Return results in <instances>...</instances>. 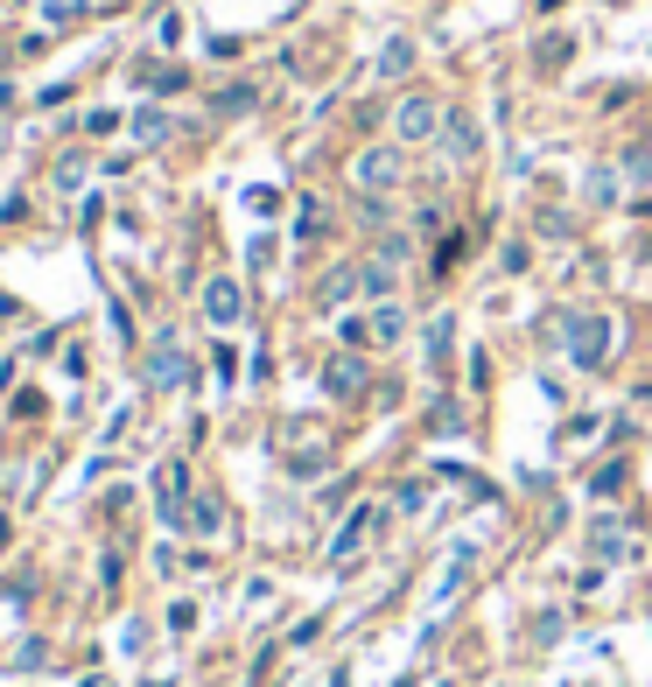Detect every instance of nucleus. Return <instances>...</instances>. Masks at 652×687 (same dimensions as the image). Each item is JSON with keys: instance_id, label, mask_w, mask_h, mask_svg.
Listing matches in <instances>:
<instances>
[{"instance_id": "nucleus-28", "label": "nucleus", "mask_w": 652, "mask_h": 687, "mask_svg": "<svg viewBox=\"0 0 652 687\" xmlns=\"http://www.w3.org/2000/svg\"><path fill=\"white\" fill-rule=\"evenodd\" d=\"M78 176H85V155H64V162H56V183H64V189L78 183Z\"/></svg>"}, {"instance_id": "nucleus-19", "label": "nucleus", "mask_w": 652, "mask_h": 687, "mask_svg": "<svg viewBox=\"0 0 652 687\" xmlns=\"http://www.w3.org/2000/svg\"><path fill=\"white\" fill-rule=\"evenodd\" d=\"M618 176H624L631 189H645V183H652V148H624V155H618Z\"/></svg>"}, {"instance_id": "nucleus-31", "label": "nucleus", "mask_w": 652, "mask_h": 687, "mask_svg": "<svg viewBox=\"0 0 652 687\" xmlns=\"http://www.w3.org/2000/svg\"><path fill=\"white\" fill-rule=\"evenodd\" d=\"M0 8H8V0H0Z\"/></svg>"}, {"instance_id": "nucleus-27", "label": "nucleus", "mask_w": 652, "mask_h": 687, "mask_svg": "<svg viewBox=\"0 0 652 687\" xmlns=\"http://www.w3.org/2000/svg\"><path fill=\"white\" fill-rule=\"evenodd\" d=\"M393 505H400V512H421V505H428V484H400Z\"/></svg>"}, {"instance_id": "nucleus-15", "label": "nucleus", "mask_w": 652, "mask_h": 687, "mask_svg": "<svg viewBox=\"0 0 652 687\" xmlns=\"http://www.w3.org/2000/svg\"><path fill=\"white\" fill-rule=\"evenodd\" d=\"M379 78H408V70H414V35H393V43L387 50H379Z\"/></svg>"}, {"instance_id": "nucleus-1", "label": "nucleus", "mask_w": 652, "mask_h": 687, "mask_svg": "<svg viewBox=\"0 0 652 687\" xmlns=\"http://www.w3.org/2000/svg\"><path fill=\"white\" fill-rule=\"evenodd\" d=\"M408 183V148L400 141H372L351 155V189L358 197H393V189Z\"/></svg>"}, {"instance_id": "nucleus-17", "label": "nucleus", "mask_w": 652, "mask_h": 687, "mask_svg": "<svg viewBox=\"0 0 652 687\" xmlns=\"http://www.w3.org/2000/svg\"><path fill=\"white\" fill-rule=\"evenodd\" d=\"M449 344H456V316H435L428 330H421V351H428V366H443Z\"/></svg>"}, {"instance_id": "nucleus-21", "label": "nucleus", "mask_w": 652, "mask_h": 687, "mask_svg": "<svg viewBox=\"0 0 652 687\" xmlns=\"http://www.w3.org/2000/svg\"><path fill=\"white\" fill-rule=\"evenodd\" d=\"M210 106H218V112H253V106H260V91H253V85H225Z\"/></svg>"}, {"instance_id": "nucleus-20", "label": "nucleus", "mask_w": 652, "mask_h": 687, "mask_svg": "<svg viewBox=\"0 0 652 687\" xmlns=\"http://www.w3.org/2000/svg\"><path fill=\"white\" fill-rule=\"evenodd\" d=\"M133 78H141L148 91H183V85H189V78H183L176 64H141V70H133Z\"/></svg>"}, {"instance_id": "nucleus-24", "label": "nucleus", "mask_w": 652, "mask_h": 687, "mask_svg": "<svg viewBox=\"0 0 652 687\" xmlns=\"http://www.w3.org/2000/svg\"><path fill=\"white\" fill-rule=\"evenodd\" d=\"M323 464H330V449H302V456H287V470H295V477H323Z\"/></svg>"}, {"instance_id": "nucleus-7", "label": "nucleus", "mask_w": 652, "mask_h": 687, "mask_svg": "<svg viewBox=\"0 0 652 687\" xmlns=\"http://www.w3.org/2000/svg\"><path fill=\"white\" fill-rule=\"evenodd\" d=\"M379 520H387V512H379V505H358V512H351V520H344V526L330 533V561H351V555H358V547H366V541H372V526H379Z\"/></svg>"}, {"instance_id": "nucleus-2", "label": "nucleus", "mask_w": 652, "mask_h": 687, "mask_svg": "<svg viewBox=\"0 0 652 687\" xmlns=\"http://www.w3.org/2000/svg\"><path fill=\"white\" fill-rule=\"evenodd\" d=\"M562 344H568V366L575 372H604L610 366V344H618V323L597 316V309H583V316L562 323Z\"/></svg>"}, {"instance_id": "nucleus-23", "label": "nucleus", "mask_w": 652, "mask_h": 687, "mask_svg": "<svg viewBox=\"0 0 652 687\" xmlns=\"http://www.w3.org/2000/svg\"><path fill=\"white\" fill-rule=\"evenodd\" d=\"M498 266H506V274H526V266H533V246H526V239H506V253H498Z\"/></svg>"}, {"instance_id": "nucleus-10", "label": "nucleus", "mask_w": 652, "mask_h": 687, "mask_svg": "<svg viewBox=\"0 0 652 687\" xmlns=\"http://www.w3.org/2000/svg\"><path fill=\"white\" fill-rule=\"evenodd\" d=\"M358 288H366L372 302H393L400 295V260H379V253L358 260Z\"/></svg>"}, {"instance_id": "nucleus-11", "label": "nucleus", "mask_w": 652, "mask_h": 687, "mask_svg": "<svg viewBox=\"0 0 652 687\" xmlns=\"http://www.w3.org/2000/svg\"><path fill=\"white\" fill-rule=\"evenodd\" d=\"M366 323H372V344H379V351L408 344V309H400V302H379V309H372Z\"/></svg>"}, {"instance_id": "nucleus-3", "label": "nucleus", "mask_w": 652, "mask_h": 687, "mask_svg": "<svg viewBox=\"0 0 652 687\" xmlns=\"http://www.w3.org/2000/svg\"><path fill=\"white\" fill-rule=\"evenodd\" d=\"M443 112H449V106L435 99V91H408V99H393V120H387V127H393L400 148H428L435 133H443Z\"/></svg>"}, {"instance_id": "nucleus-14", "label": "nucleus", "mask_w": 652, "mask_h": 687, "mask_svg": "<svg viewBox=\"0 0 652 687\" xmlns=\"http://www.w3.org/2000/svg\"><path fill=\"white\" fill-rule=\"evenodd\" d=\"M148 379H155V386H183V379H189V358L162 337V351H155V366H148Z\"/></svg>"}, {"instance_id": "nucleus-9", "label": "nucleus", "mask_w": 652, "mask_h": 687, "mask_svg": "<svg viewBox=\"0 0 652 687\" xmlns=\"http://www.w3.org/2000/svg\"><path fill=\"white\" fill-rule=\"evenodd\" d=\"M618 189H624L618 162H597V168L583 176V204H589V211H618Z\"/></svg>"}, {"instance_id": "nucleus-29", "label": "nucleus", "mask_w": 652, "mask_h": 687, "mask_svg": "<svg viewBox=\"0 0 652 687\" xmlns=\"http://www.w3.org/2000/svg\"><path fill=\"white\" fill-rule=\"evenodd\" d=\"M533 8H541V14H562V8H568V0H533Z\"/></svg>"}, {"instance_id": "nucleus-18", "label": "nucleus", "mask_w": 652, "mask_h": 687, "mask_svg": "<svg viewBox=\"0 0 652 687\" xmlns=\"http://www.w3.org/2000/svg\"><path fill=\"white\" fill-rule=\"evenodd\" d=\"M169 133H176V120H169L162 106H141V112H133V141H169Z\"/></svg>"}, {"instance_id": "nucleus-26", "label": "nucleus", "mask_w": 652, "mask_h": 687, "mask_svg": "<svg viewBox=\"0 0 652 687\" xmlns=\"http://www.w3.org/2000/svg\"><path fill=\"white\" fill-rule=\"evenodd\" d=\"M169 632H176V639L197 632V603H169Z\"/></svg>"}, {"instance_id": "nucleus-6", "label": "nucleus", "mask_w": 652, "mask_h": 687, "mask_svg": "<svg viewBox=\"0 0 652 687\" xmlns=\"http://www.w3.org/2000/svg\"><path fill=\"white\" fill-rule=\"evenodd\" d=\"M435 148H443V162H456V168H464V162H477V155H485V133H477V120H470V112H443V133H435Z\"/></svg>"}, {"instance_id": "nucleus-5", "label": "nucleus", "mask_w": 652, "mask_h": 687, "mask_svg": "<svg viewBox=\"0 0 652 687\" xmlns=\"http://www.w3.org/2000/svg\"><path fill=\"white\" fill-rule=\"evenodd\" d=\"M589 555H597L604 568H624V561H639V533H631L624 520H610V512H604V520L589 526Z\"/></svg>"}, {"instance_id": "nucleus-13", "label": "nucleus", "mask_w": 652, "mask_h": 687, "mask_svg": "<svg viewBox=\"0 0 652 687\" xmlns=\"http://www.w3.org/2000/svg\"><path fill=\"white\" fill-rule=\"evenodd\" d=\"M183 520H189V533H204V541H210V533L225 526V499H218V491H204V499H189Z\"/></svg>"}, {"instance_id": "nucleus-16", "label": "nucleus", "mask_w": 652, "mask_h": 687, "mask_svg": "<svg viewBox=\"0 0 652 687\" xmlns=\"http://www.w3.org/2000/svg\"><path fill=\"white\" fill-rule=\"evenodd\" d=\"M351 295H366V288H358V266H337V274L316 288V302H323V309H337V302H351Z\"/></svg>"}, {"instance_id": "nucleus-8", "label": "nucleus", "mask_w": 652, "mask_h": 687, "mask_svg": "<svg viewBox=\"0 0 652 687\" xmlns=\"http://www.w3.org/2000/svg\"><path fill=\"white\" fill-rule=\"evenodd\" d=\"M366 358H351V351H337L330 358V366H323V393H330V400H358V393H366Z\"/></svg>"}, {"instance_id": "nucleus-12", "label": "nucleus", "mask_w": 652, "mask_h": 687, "mask_svg": "<svg viewBox=\"0 0 652 687\" xmlns=\"http://www.w3.org/2000/svg\"><path fill=\"white\" fill-rule=\"evenodd\" d=\"M575 56V35H562V29H547L541 43H533V70H541V78H554V70H562Z\"/></svg>"}, {"instance_id": "nucleus-22", "label": "nucleus", "mask_w": 652, "mask_h": 687, "mask_svg": "<svg viewBox=\"0 0 652 687\" xmlns=\"http://www.w3.org/2000/svg\"><path fill=\"white\" fill-rule=\"evenodd\" d=\"M618 491H624V464H604L589 477V499H618Z\"/></svg>"}, {"instance_id": "nucleus-4", "label": "nucleus", "mask_w": 652, "mask_h": 687, "mask_svg": "<svg viewBox=\"0 0 652 687\" xmlns=\"http://www.w3.org/2000/svg\"><path fill=\"white\" fill-rule=\"evenodd\" d=\"M197 309H204L210 330H239V323H246V288H239V274H210L204 295H197Z\"/></svg>"}, {"instance_id": "nucleus-25", "label": "nucleus", "mask_w": 652, "mask_h": 687, "mask_svg": "<svg viewBox=\"0 0 652 687\" xmlns=\"http://www.w3.org/2000/svg\"><path fill=\"white\" fill-rule=\"evenodd\" d=\"M562 639V610H541V618H533V645H554Z\"/></svg>"}, {"instance_id": "nucleus-30", "label": "nucleus", "mask_w": 652, "mask_h": 687, "mask_svg": "<svg viewBox=\"0 0 652 687\" xmlns=\"http://www.w3.org/2000/svg\"><path fill=\"white\" fill-rule=\"evenodd\" d=\"M639 260H645V266H652V232H645V239H639Z\"/></svg>"}]
</instances>
